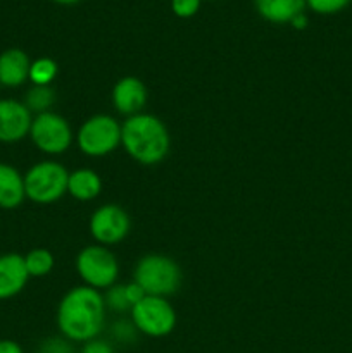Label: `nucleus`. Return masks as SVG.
<instances>
[{
  "label": "nucleus",
  "mask_w": 352,
  "mask_h": 353,
  "mask_svg": "<svg viewBox=\"0 0 352 353\" xmlns=\"http://www.w3.org/2000/svg\"><path fill=\"white\" fill-rule=\"evenodd\" d=\"M55 3H61V6H72V3H78L79 0H52Z\"/></svg>",
  "instance_id": "nucleus-29"
},
{
  "label": "nucleus",
  "mask_w": 352,
  "mask_h": 353,
  "mask_svg": "<svg viewBox=\"0 0 352 353\" xmlns=\"http://www.w3.org/2000/svg\"><path fill=\"white\" fill-rule=\"evenodd\" d=\"M31 62L21 48H9L0 54V85L17 88L30 79Z\"/></svg>",
  "instance_id": "nucleus-13"
},
{
  "label": "nucleus",
  "mask_w": 352,
  "mask_h": 353,
  "mask_svg": "<svg viewBox=\"0 0 352 353\" xmlns=\"http://www.w3.org/2000/svg\"><path fill=\"white\" fill-rule=\"evenodd\" d=\"M307 23H309V21H307V16L304 12L299 14V16H295L292 21H290V24H292L295 30H306Z\"/></svg>",
  "instance_id": "nucleus-28"
},
{
  "label": "nucleus",
  "mask_w": 352,
  "mask_h": 353,
  "mask_svg": "<svg viewBox=\"0 0 352 353\" xmlns=\"http://www.w3.org/2000/svg\"><path fill=\"white\" fill-rule=\"evenodd\" d=\"M57 76V64L48 57L37 59L31 62L30 79L35 86H48Z\"/></svg>",
  "instance_id": "nucleus-19"
},
{
  "label": "nucleus",
  "mask_w": 352,
  "mask_h": 353,
  "mask_svg": "<svg viewBox=\"0 0 352 353\" xmlns=\"http://www.w3.org/2000/svg\"><path fill=\"white\" fill-rule=\"evenodd\" d=\"M124 290H126V299H128V302H130L131 309H133L138 302H141V300L147 296V293L144 292V288H141L140 285H137L135 281L130 283V285H124Z\"/></svg>",
  "instance_id": "nucleus-25"
},
{
  "label": "nucleus",
  "mask_w": 352,
  "mask_h": 353,
  "mask_svg": "<svg viewBox=\"0 0 352 353\" xmlns=\"http://www.w3.org/2000/svg\"><path fill=\"white\" fill-rule=\"evenodd\" d=\"M104 302H106L107 307L116 310V312H124V310L131 309L130 302L126 299V290H124V286H110L107 290V295L104 299Z\"/></svg>",
  "instance_id": "nucleus-20"
},
{
  "label": "nucleus",
  "mask_w": 352,
  "mask_h": 353,
  "mask_svg": "<svg viewBox=\"0 0 352 353\" xmlns=\"http://www.w3.org/2000/svg\"><path fill=\"white\" fill-rule=\"evenodd\" d=\"M24 199V176L12 165L0 162V209H16Z\"/></svg>",
  "instance_id": "nucleus-14"
},
{
  "label": "nucleus",
  "mask_w": 352,
  "mask_h": 353,
  "mask_svg": "<svg viewBox=\"0 0 352 353\" xmlns=\"http://www.w3.org/2000/svg\"><path fill=\"white\" fill-rule=\"evenodd\" d=\"M131 319L140 333L152 338L168 336L176 326L175 309L162 296H145L131 309Z\"/></svg>",
  "instance_id": "nucleus-6"
},
{
  "label": "nucleus",
  "mask_w": 352,
  "mask_h": 353,
  "mask_svg": "<svg viewBox=\"0 0 352 353\" xmlns=\"http://www.w3.org/2000/svg\"><path fill=\"white\" fill-rule=\"evenodd\" d=\"M68 179L69 172L59 162H38L24 174L26 199L40 205L55 202L68 192Z\"/></svg>",
  "instance_id": "nucleus-4"
},
{
  "label": "nucleus",
  "mask_w": 352,
  "mask_h": 353,
  "mask_svg": "<svg viewBox=\"0 0 352 353\" xmlns=\"http://www.w3.org/2000/svg\"><path fill=\"white\" fill-rule=\"evenodd\" d=\"M33 117L23 102L0 99V143H16L30 134Z\"/></svg>",
  "instance_id": "nucleus-10"
},
{
  "label": "nucleus",
  "mask_w": 352,
  "mask_h": 353,
  "mask_svg": "<svg viewBox=\"0 0 352 353\" xmlns=\"http://www.w3.org/2000/svg\"><path fill=\"white\" fill-rule=\"evenodd\" d=\"M113 102L114 107L123 116H135L140 114L147 103V88L138 78L128 76V78L119 79L113 90Z\"/></svg>",
  "instance_id": "nucleus-11"
},
{
  "label": "nucleus",
  "mask_w": 352,
  "mask_h": 353,
  "mask_svg": "<svg viewBox=\"0 0 352 353\" xmlns=\"http://www.w3.org/2000/svg\"><path fill=\"white\" fill-rule=\"evenodd\" d=\"M79 353H114V348L113 345L107 343V341L104 340H90L86 341L85 345H83L81 352Z\"/></svg>",
  "instance_id": "nucleus-24"
},
{
  "label": "nucleus",
  "mask_w": 352,
  "mask_h": 353,
  "mask_svg": "<svg viewBox=\"0 0 352 353\" xmlns=\"http://www.w3.org/2000/svg\"><path fill=\"white\" fill-rule=\"evenodd\" d=\"M30 274L24 257L17 254L0 255V300H7L23 292Z\"/></svg>",
  "instance_id": "nucleus-12"
},
{
  "label": "nucleus",
  "mask_w": 352,
  "mask_h": 353,
  "mask_svg": "<svg viewBox=\"0 0 352 353\" xmlns=\"http://www.w3.org/2000/svg\"><path fill=\"white\" fill-rule=\"evenodd\" d=\"M351 2L352 0H306V6L317 14H337Z\"/></svg>",
  "instance_id": "nucleus-21"
},
{
  "label": "nucleus",
  "mask_w": 352,
  "mask_h": 353,
  "mask_svg": "<svg viewBox=\"0 0 352 353\" xmlns=\"http://www.w3.org/2000/svg\"><path fill=\"white\" fill-rule=\"evenodd\" d=\"M124 150L140 164H157L169 152V133L164 123L150 114H135L121 126Z\"/></svg>",
  "instance_id": "nucleus-2"
},
{
  "label": "nucleus",
  "mask_w": 352,
  "mask_h": 353,
  "mask_svg": "<svg viewBox=\"0 0 352 353\" xmlns=\"http://www.w3.org/2000/svg\"><path fill=\"white\" fill-rule=\"evenodd\" d=\"M76 269L90 288H110L119 274L116 257L106 247H86L76 257Z\"/></svg>",
  "instance_id": "nucleus-7"
},
{
  "label": "nucleus",
  "mask_w": 352,
  "mask_h": 353,
  "mask_svg": "<svg viewBox=\"0 0 352 353\" xmlns=\"http://www.w3.org/2000/svg\"><path fill=\"white\" fill-rule=\"evenodd\" d=\"M202 0H171V10L178 17H192L199 12Z\"/></svg>",
  "instance_id": "nucleus-22"
},
{
  "label": "nucleus",
  "mask_w": 352,
  "mask_h": 353,
  "mask_svg": "<svg viewBox=\"0 0 352 353\" xmlns=\"http://www.w3.org/2000/svg\"><path fill=\"white\" fill-rule=\"evenodd\" d=\"M102 190V181H100L99 174L90 169H79L69 174L68 179V193L75 196L76 200H93Z\"/></svg>",
  "instance_id": "nucleus-16"
},
{
  "label": "nucleus",
  "mask_w": 352,
  "mask_h": 353,
  "mask_svg": "<svg viewBox=\"0 0 352 353\" xmlns=\"http://www.w3.org/2000/svg\"><path fill=\"white\" fill-rule=\"evenodd\" d=\"M37 353H75L72 352L69 340H62V338H48V340L41 341L38 347Z\"/></svg>",
  "instance_id": "nucleus-23"
},
{
  "label": "nucleus",
  "mask_w": 352,
  "mask_h": 353,
  "mask_svg": "<svg viewBox=\"0 0 352 353\" xmlns=\"http://www.w3.org/2000/svg\"><path fill=\"white\" fill-rule=\"evenodd\" d=\"M135 283L150 296L173 295L182 283V271L166 255H145L135 268Z\"/></svg>",
  "instance_id": "nucleus-3"
},
{
  "label": "nucleus",
  "mask_w": 352,
  "mask_h": 353,
  "mask_svg": "<svg viewBox=\"0 0 352 353\" xmlns=\"http://www.w3.org/2000/svg\"><path fill=\"white\" fill-rule=\"evenodd\" d=\"M26 271L30 278H41L47 276L54 268V255L45 248H35L24 257Z\"/></svg>",
  "instance_id": "nucleus-17"
},
{
  "label": "nucleus",
  "mask_w": 352,
  "mask_h": 353,
  "mask_svg": "<svg viewBox=\"0 0 352 353\" xmlns=\"http://www.w3.org/2000/svg\"><path fill=\"white\" fill-rule=\"evenodd\" d=\"M133 330L135 327L128 326V324H124V323H119L114 326V334H116V338L119 341H130L135 334Z\"/></svg>",
  "instance_id": "nucleus-26"
},
{
  "label": "nucleus",
  "mask_w": 352,
  "mask_h": 353,
  "mask_svg": "<svg viewBox=\"0 0 352 353\" xmlns=\"http://www.w3.org/2000/svg\"><path fill=\"white\" fill-rule=\"evenodd\" d=\"M106 321V302L99 290L78 286L59 303L57 326L66 340L86 343L95 340Z\"/></svg>",
  "instance_id": "nucleus-1"
},
{
  "label": "nucleus",
  "mask_w": 352,
  "mask_h": 353,
  "mask_svg": "<svg viewBox=\"0 0 352 353\" xmlns=\"http://www.w3.org/2000/svg\"><path fill=\"white\" fill-rule=\"evenodd\" d=\"M130 231V217L119 205H104L90 217V233L99 243L114 245L124 240Z\"/></svg>",
  "instance_id": "nucleus-9"
},
{
  "label": "nucleus",
  "mask_w": 352,
  "mask_h": 353,
  "mask_svg": "<svg viewBox=\"0 0 352 353\" xmlns=\"http://www.w3.org/2000/svg\"><path fill=\"white\" fill-rule=\"evenodd\" d=\"M55 102L54 90L50 86H33V88L28 92L26 100H24V105L28 107L30 112H48V109L52 107V103Z\"/></svg>",
  "instance_id": "nucleus-18"
},
{
  "label": "nucleus",
  "mask_w": 352,
  "mask_h": 353,
  "mask_svg": "<svg viewBox=\"0 0 352 353\" xmlns=\"http://www.w3.org/2000/svg\"><path fill=\"white\" fill-rule=\"evenodd\" d=\"M121 143V124L110 116H93L78 131V147L90 157H104Z\"/></svg>",
  "instance_id": "nucleus-5"
},
{
  "label": "nucleus",
  "mask_w": 352,
  "mask_h": 353,
  "mask_svg": "<svg viewBox=\"0 0 352 353\" xmlns=\"http://www.w3.org/2000/svg\"><path fill=\"white\" fill-rule=\"evenodd\" d=\"M254 6L266 21L285 24L304 12L306 0H254Z\"/></svg>",
  "instance_id": "nucleus-15"
},
{
  "label": "nucleus",
  "mask_w": 352,
  "mask_h": 353,
  "mask_svg": "<svg viewBox=\"0 0 352 353\" xmlns=\"http://www.w3.org/2000/svg\"><path fill=\"white\" fill-rule=\"evenodd\" d=\"M30 137L38 150L50 155H59L66 152L72 141V133L68 121L50 110L37 114V117H33Z\"/></svg>",
  "instance_id": "nucleus-8"
},
{
  "label": "nucleus",
  "mask_w": 352,
  "mask_h": 353,
  "mask_svg": "<svg viewBox=\"0 0 352 353\" xmlns=\"http://www.w3.org/2000/svg\"><path fill=\"white\" fill-rule=\"evenodd\" d=\"M0 353H24L19 343L12 340H0Z\"/></svg>",
  "instance_id": "nucleus-27"
}]
</instances>
